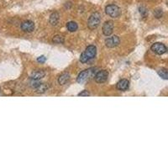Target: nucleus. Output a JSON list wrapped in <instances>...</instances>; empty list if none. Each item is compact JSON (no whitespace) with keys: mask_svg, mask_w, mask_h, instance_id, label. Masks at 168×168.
<instances>
[{"mask_svg":"<svg viewBox=\"0 0 168 168\" xmlns=\"http://www.w3.org/2000/svg\"><path fill=\"white\" fill-rule=\"evenodd\" d=\"M97 54V48L95 46L91 45L86 48V50L81 54L80 56V61L81 63H86L87 61H91L92 59L96 56Z\"/></svg>","mask_w":168,"mask_h":168,"instance_id":"1","label":"nucleus"},{"mask_svg":"<svg viewBox=\"0 0 168 168\" xmlns=\"http://www.w3.org/2000/svg\"><path fill=\"white\" fill-rule=\"evenodd\" d=\"M101 22V14L99 12H95L90 15L87 21V26L90 29H97Z\"/></svg>","mask_w":168,"mask_h":168,"instance_id":"2","label":"nucleus"},{"mask_svg":"<svg viewBox=\"0 0 168 168\" xmlns=\"http://www.w3.org/2000/svg\"><path fill=\"white\" fill-rule=\"evenodd\" d=\"M96 72V68H88L81 71L76 78V81L78 83H83L87 81L92 76H93Z\"/></svg>","mask_w":168,"mask_h":168,"instance_id":"3","label":"nucleus"},{"mask_svg":"<svg viewBox=\"0 0 168 168\" xmlns=\"http://www.w3.org/2000/svg\"><path fill=\"white\" fill-rule=\"evenodd\" d=\"M105 13L112 18H118L121 14V10L117 5L114 4H109L106 6L105 8Z\"/></svg>","mask_w":168,"mask_h":168,"instance_id":"4","label":"nucleus"},{"mask_svg":"<svg viewBox=\"0 0 168 168\" xmlns=\"http://www.w3.org/2000/svg\"><path fill=\"white\" fill-rule=\"evenodd\" d=\"M151 51L154 53H156L157 55H163L167 51V46L161 43V42H157V43H154L151 47Z\"/></svg>","mask_w":168,"mask_h":168,"instance_id":"5","label":"nucleus"},{"mask_svg":"<svg viewBox=\"0 0 168 168\" xmlns=\"http://www.w3.org/2000/svg\"><path fill=\"white\" fill-rule=\"evenodd\" d=\"M108 77H109V72L105 70H102L95 74L94 80L98 83H104L108 80Z\"/></svg>","mask_w":168,"mask_h":168,"instance_id":"6","label":"nucleus"},{"mask_svg":"<svg viewBox=\"0 0 168 168\" xmlns=\"http://www.w3.org/2000/svg\"><path fill=\"white\" fill-rule=\"evenodd\" d=\"M119 42H120L119 38L117 35H114V36H112V37L106 39L105 45H106V46L109 47V48H114V47L118 46L119 45Z\"/></svg>","mask_w":168,"mask_h":168,"instance_id":"7","label":"nucleus"},{"mask_svg":"<svg viewBox=\"0 0 168 168\" xmlns=\"http://www.w3.org/2000/svg\"><path fill=\"white\" fill-rule=\"evenodd\" d=\"M114 31V24L112 21H106L103 25V33L106 36L112 35Z\"/></svg>","mask_w":168,"mask_h":168,"instance_id":"8","label":"nucleus"},{"mask_svg":"<svg viewBox=\"0 0 168 168\" xmlns=\"http://www.w3.org/2000/svg\"><path fill=\"white\" fill-rule=\"evenodd\" d=\"M21 29L24 32L30 33L35 29V24L31 20H25L21 24Z\"/></svg>","mask_w":168,"mask_h":168,"instance_id":"9","label":"nucleus"},{"mask_svg":"<svg viewBox=\"0 0 168 168\" xmlns=\"http://www.w3.org/2000/svg\"><path fill=\"white\" fill-rule=\"evenodd\" d=\"M117 89L118 90H119V91H126L129 89V81L126 80V79H122L120 81H119L118 83H117Z\"/></svg>","mask_w":168,"mask_h":168,"instance_id":"10","label":"nucleus"},{"mask_svg":"<svg viewBox=\"0 0 168 168\" xmlns=\"http://www.w3.org/2000/svg\"><path fill=\"white\" fill-rule=\"evenodd\" d=\"M46 76V72L42 70H38V71H34L31 76H30V78L32 80H35V81H38L40 80L41 78H43L44 76Z\"/></svg>","mask_w":168,"mask_h":168,"instance_id":"11","label":"nucleus"},{"mask_svg":"<svg viewBox=\"0 0 168 168\" xmlns=\"http://www.w3.org/2000/svg\"><path fill=\"white\" fill-rule=\"evenodd\" d=\"M59 19H60V15L57 12H54L51 14L50 16V23L53 26H56L59 22Z\"/></svg>","mask_w":168,"mask_h":168,"instance_id":"12","label":"nucleus"},{"mask_svg":"<svg viewBox=\"0 0 168 168\" xmlns=\"http://www.w3.org/2000/svg\"><path fill=\"white\" fill-rule=\"evenodd\" d=\"M69 74H68V73H63V74H61V75L60 76V77L58 78V82H59V84H61V85H64V84H66L67 81H69Z\"/></svg>","mask_w":168,"mask_h":168,"instance_id":"13","label":"nucleus"},{"mask_svg":"<svg viewBox=\"0 0 168 168\" xmlns=\"http://www.w3.org/2000/svg\"><path fill=\"white\" fill-rule=\"evenodd\" d=\"M66 28L70 32H75L76 30L78 29V25L74 21H70L66 24Z\"/></svg>","mask_w":168,"mask_h":168,"instance_id":"14","label":"nucleus"},{"mask_svg":"<svg viewBox=\"0 0 168 168\" xmlns=\"http://www.w3.org/2000/svg\"><path fill=\"white\" fill-rule=\"evenodd\" d=\"M48 88H49V86H48V85L45 84V83H41L38 87L35 88V90H36V93H44L48 90Z\"/></svg>","mask_w":168,"mask_h":168,"instance_id":"15","label":"nucleus"},{"mask_svg":"<svg viewBox=\"0 0 168 168\" xmlns=\"http://www.w3.org/2000/svg\"><path fill=\"white\" fill-rule=\"evenodd\" d=\"M64 41H65V40H64L63 36L59 35H55L52 39L53 43H55V44H63Z\"/></svg>","mask_w":168,"mask_h":168,"instance_id":"16","label":"nucleus"},{"mask_svg":"<svg viewBox=\"0 0 168 168\" xmlns=\"http://www.w3.org/2000/svg\"><path fill=\"white\" fill-rule=\"evenodd\" d=\"M158 75L160 76L163 79H165V80H167L168 79V72L167 69H161L158 71Z\"/></svg>","mask_w":168,"mask_h":168,"instance_id":"17","label":"nucleus"},{"mask_svg":"<svg viewBox=\"0 0 168 168\" xmlns=\"http://www.w3.org/2000/svg\"><path fill=\"white\" fill-rule=\"evenodd\" d=\"M154 15H155V17L157 18V19H160L161 17H162V9H157V10H155V11H154Z\"/></svg>","mask_w":168,"mask_h":168,"instance_id":"18","label":"nucleus"},{"mask_svg":"<svg viewBox=\"0 0 168 168\" xmlns=\"http://www.w3.org/2000/svg\"><path fill=\"white\" fill-rule=\"evenodd\" d=\"M139 13H140V14L142 15V16H144V17H145L146 15H147V14H148V11H147V9H145V7H139Z\"/></svg>","mask_w":168,"mask_h":168,"instance_id":"19","label":"nucleus"},{"mask_svg":"<svg viewBox=\"0 0 168 168\" xmlns=\"http://www.w3.org/2000/svg\"><path fill=\"white\" fill-rule=\"evenodd\" d=\"M89 95H90V93H89V92L87 91V90H84V91H82V92H81L80 93H78V96H79V97H87V96H89Z\"/></svg>","mask_w":168,"mask_h":168,"instance_id":"20","label":"nucleus"},{"mask_svg":"<svg viewBox=\"0 0 168 168\" xmlns=\"http://www.w3.org/2000/svg\"><path fill=\"white\" fill-rule=\"evenodd\" d=\"M46 57L45 56H41L40 57L37 58V61L40 63H44V62H46Z\"/></svg>","mask_w":168,"mask_h":168,"instance_id":"21","label":"nucleus"}]
</instances>
